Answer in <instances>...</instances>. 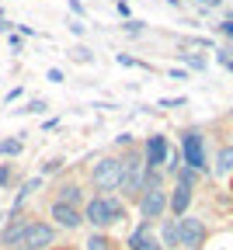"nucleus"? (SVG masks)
<instances>
[{"instance_id":"f257e3e1","label":"nucleus","mask_w":233,"mask_h":250,"mask_svg":"<svg viewBox=\"0 0 233 250\" xmlns=\"http://www.w3.org/2000/svg\"><path fill=\"white\" fill-rule=\"evenodd\" d=\"M84 219H87L91 226H112V223H122V219H125V205H122L118 198L97 195V198H91V202H87Z\"/></svg>"},{"instance_id":"f03ea898","label":"nucleus","mask_w":233,"mask_h":250,"mask_svg":"<svg viewBox=\"0 0 233 250\" xmlns=\"http://www.w3.org/2000/svg\"><path fill=\"white\" fill-rule=\"evenodd\" d=\"M122 174H125V164L118 160V156H105V160L94 164V188L97 191H115V188H122Z\"/></svg>"},{"instance_id":"7ed1b4c3","label":"nucleus","mask_w":233,"mask_h":250,"mask_svg":"<svg viewBox=\"0 0 233 250\" xmlns=\"http://www.w3.org/2000/svg\"><path fill=\"white\" fill-rule=\"evenodd\" d=\"M122 164H125V174H122V191H125L129 198H140V195H143L146 164L140 160V156H129V160H122Z\"/></svg>"},{"instance_id":"20e7f679","label":"nucleus","mask_w":233,"mask_h":250,"mask_svg":"<svg viewBox=\"0 0 233 250\" xmlns=\"http://www.w3.org/2000/svg\"><path fill=\"white\" fill-rule=\"evenodd\" d=\"M181 156H185V164L191 170H202L206 167V149H202V136L198 132H185L181 139Z\"/></svg>"},{"instance_id":"39448f33","label":"nucleus","mask_w":233,"mask_h":250,"mask_svg":"<svg viewBox=\"0 0 233 250\" xmlns=\"http://www.w3.org/2000/svg\"><path fill=\"white\" fill-rule=\"evenodd\" d=\"M52 240H56V229L49 223H28V233H24L21 247L24 250H46Z\"/></svg>"},{"instance_id":"423d86ee","label":"nucleus","mask_w":233,"mask_h":250,"mask_svg":"<svg viewBox=\"0 0 233 250\" xmlns=\"http://www.w3.org/2000/svg\"><path fill=\"white\" fill-rule=\"evenodd\" d=\"M178 240H181V247H198L206 240V226H202V219H191V215H185V219H178Z\"/></svg>"},{"instance_id":"0eeeda50","label":"nucleus","mask_w":233,"mask_h":250,"mask_svg":"<svg viewBox=\"0 0 233 250\" xmlns=\"http://www.w3.org/2000/svg\"><path fill=\"white\" fill-rule=\"evenodd\" d=\"M163 208H167V191L153 188V191H143V195H140V212H143L146 223H150V219H157V215H163Z\"/></svg>"},{"instance_id":"6e6552de","label":"nucleus","mask_w":233,"mask_h":250,"mask_svg":"<svg viewBox=\"0 0 233 250\" xmlns=\"http://www.w3.org/2000/svg\"><path fill=\"white\" fill-rule=\"evenodd\" d=\"M167 156H171V146H167V139H163V136H150V139H146L143 164H146L150 170H157L160 164H167Z\"/></svg>"},{"instance_id":"1a4fd4ad","label":"nucleus","mask_w":233,"mask_h":250,"mask_svg":"<svg viewBox=\"0 0 233 250\" xmlns=\"http://www.w3.org/2000/svg\"><path fill=\"white\" fill-rule=\"evenodd\" d=\"M129 247L132 250H163V243L153 240V226L150 223H140V229L129 236Z\"/></svg>"},{"instance_id":"9d476101","label":"nucleus","mask_w":233,"mask_h":250,"mask_svg":"<svg viewBox=\"0 0 233 250\" xmlns=\"http://www.w3.org/2000/svg\"><path fill=\"white\" fill-rule=\"evenodd\" d=\"M52 219H56L63 229H77V226L84 223V215H80L73 205H63V202H56V205H52Z\"/></svg>"},{"instance_id":"9b49d317","label":"nucleus","mask_w":233,"mask_h":250,"mask_svg":"<svg viewBox=\"0 0 233 250\" xmlns=\"http://www.w3.org/2000/svg\"><path fill=\"white\" fill-rule=\"evenodd\" d=\"M167 205H171V212H174V215H185V212H188V205H191V188H188V184H178Z\"/></svg>"},{"instance_id":"f8f14e48","label":"nucleus","mask_w":233,"mask_h":250,"mask_svg":"<svg viewBox=\"0 0 233 250\" xmlns=\"http://www.w3.org/2000/svg\"><path fill=\"white\" fill-rule=\"evenodd\" d=\"M24 233H28V219H18V223H11V226L4 229L0 243H4V247H18V243L24 240Z\"/></svg>"},{"instance_id":"ddd939ff","label":"nucleus","mask_w":233,"mask_h":250,"mask_svg":"<svg viewBox=\"0 0 233 250\" xmlns=\"http://www.w3.org/2000/svg\"><path fill=\"white\" fill-rule=\"evenodd\" d=\"M80 198H84V191H80L77 184H63L56 202H63V205H73V208H77V205H80Z\"/></svg>"},{"instance_id":"4468645a","label":"nucleus","mask_w":233,"mask_h":250,"mask_svg":"<svg viewBox=\"0 0 233 250\" xmlns=\"http://www.w3.org/2000/svg\"><path fill=\"white\" fill-rule=\"evenodd\" d=\"M216 170H219V174H233V146L219 149V164H216Z\"/></svg>"},{"instance_id":"2eb2a0df","label":"nucleus","mask_w":233,"mask_h":250,"mask_svg":"<svg viewBox=\"0 0 233 250\" xmlns=\"http://www.w3.org/2000/svg\"><path fill=\"white\" fill-rule=\"evenodd\" d=\"M21 149H24L21 139H0V156H18Z\"/></svg>"},{"instance_id":"dca6fc26","label":"nucleus","mask_w":233,"mask_h":250,"mask_svg":"<svg viewBox=\"0 0 233 250\" xmlns=\"http://www.w3.org/2000/svg\"><path fill=\"white\" fill-rule=\"evenodd\" d=\"M39 184H42V181H39V177H31V181H28V184H24V188H21V191H18V198H14V212H18V208H21V205H24V198H28V195H31V191H35V188H39Z\"/></svg>"},{"instance_id":"f3484780","label":"nucleus","mask_w":233,"mask_h":250,"mask_svg":"<svg viewBox=\"0 0 233 250\" xmlns=\"http://www.w3.org/2000/svg\"><path fill=\"white\" fill-rule=\"evenodd\" d=\"M163 247H178L181 240H178V223H167V226H163Z\"/></svg>"},{"instance_id":"a211bd4d","label":"nucleus","mask_w":233,"mask_h":250,"mask_svg":"<svg viewBox=\"0 0 233 250\" xmlns=\"http://www.w3.org/2000/svg\"><path fill=\"white\" fill-rule=\"evenodd\" d=\"M195 181H198V170H191V167H178V184H188V188H191Z\"/></svg>"},{"instance_id":"6ab92c4d","label":"nucleus","mask_w":233,"mask_h":250,"mask_svg":"<svg viewBox=\"0 0 233 250\" xmlns=\"http://www.w3.org/2000/svg\"><path fill=\"white\" fill-rule=\"evenodd\" d=\"M87 250H112V243H108L105 236H91V240H87Z\"/></svg>"},{"instance_id":"aec40b11","label":"nucleus","mask_w":233,"mask_h":250,"mask_svg":"<svg viewBox=\"0 0 233 250\" xmlns=\"http://www.w3.org/2000/svg\"><path fill=\"white\" fill-rule=\"evenodd\" d=\"M21 111H31V115H42L46 111V101H31L28 108H21Z\"/></svg>"},{"instance_id":"412c9836","label":"nucleus","mask_w":233,"mask_h":250,"mask_svg":"<svg viewBox=\"0 0 233 250\" xmlns=\"http://www.w3.org/2000/svg\"><path fill=\"white\" fill-rule=\"evenodd\" d=\"M160 104H163V108H178V104H185V98H171V101H167V98H163Z\"/></svg>"},{"instance_id":"4be33fe9","label":"nucleus","mask_w":233,"mask_h":250,"mask_svg":"<svg viewBox=\"0 0 233 250\" xmlns=\"http://www.w3.org/2000/svg\"><path fill=\"white\" fill-rule=\"evenodd\" d=\"M11 181V167H0V184H7Z\"/></svg>"},{"instance_id":"5701e85b","label":"nucleus","mask_w":233,"mask_h":250,"mask_svg":"<svg viewBox=\"0 0 233 250\" xmlns=\"http://www.w3.org/2000/svg\"><path fill=\"white\" fill-rule=\"evenodd\" d=\"M223 31H226V35L233 39V21H226V24H223Z\"/></svg>"},{"instance_id":"b1692460","label":"nucleus","mask_w":233,"mask_h":250,"mask_svg":"<svg viewBox=\"0 0 233 250\" xmlns=\"http://www.w3.org/2000/svg\"><path fill=\"white\" fill-rule=\"evenodd\" d=\"M0 219H4V215H0Z\"/></svg>"}]
</instances>
